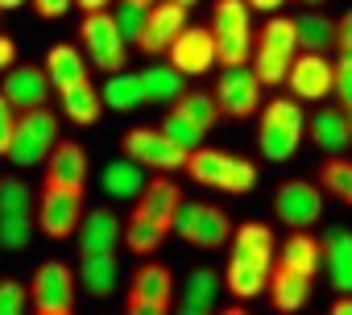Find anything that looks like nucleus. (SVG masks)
Instances as JSON below:
<instances>
[{"instance_id": "obj_1", "label": "nucleus", "mask_w": 352, "mask_h": 315, "mask_svg": "<svg viewBox=\"0 0 352 315\" xmlns=\"http://www.w3.org/2000/svg\"><path fill=\"white\" fill-rule=\"evenodd\" d=\"M183 171L199 183V187H212V191H224V195H249L257 187V166L249 158H236L228 149H187V162Z\"/></svg>"}, {"instance_id": "obj_2", "label": "nucleus", "mask_w": 352, "mask_h": 315, "mask_svg": "<svg viewBox=\"0 0 352 315\" xmlns=\"http://www.w3.org/2000/svg\"><path fill=\"white\" fill-rule=\"evenodd\" d=\"M307 137V116L294 100H270L257 120V145L270 162H290Z\"/></svg>"}, {"instance_id": "obj_3", "label": "nucleus", "mask_w": 352, "mask_h": 315, "mask_svg": "<svg viewBox=\"0 0 352 315\" xmlns=\"http://www.w3.org/2000/svg\"><path fill=\"white\" fill-rule=\"evenodd\" d=\"M208 30L216 38V63L220 67L249 63V54H253V25H249V5L245 0H216Z\"/></svg>"}, {"instance_id": "obj_4", "label": "nucleus", "mask_w": 352, "mask_h": 315, "mask_svg": "<svg viewBox=\"0 0 352 315\" xmlns=\"http://www.w3.org/2000/svg\"><path fill=\"white\" fill-rule=\"evenodd\" d=\"M170 232H179L187 245H199V249H220L228 237H232V216L216 204H204V199H183L179 212H174V224Z\"/></svg>"}, {"instance_id": "obj_5", "label": "nucleus", "mask_w": 352, "mask_h": 315, "mask_svg": "<svg viewBox=\"0 0 352 315\" xmlns=\"http://www.w3.org/2000/svg\"><path fill=\"white\" fill-rule=\"evenodd\" d=\"M34 241V191L21 179H0V249H30Z\"/></svg>"}, {"instance_id": "obj_6", "label": "nucleus", "mask_w": 352, "mask_h": 315, "mask_svg": "<svg viewBox=\"0 0 352 315\" xmlns=\"http://www.w3.org/2000/svg\"><path fill=\"white\" fill-rule=\"evenodd\" d=\"M54 141H58L54 112L46 104L42 108H25V112H17V129H13V141H9V158H13L17 166H42Z\"/></svg>"}, {"instance_id": "obj_7", "label": "nucleus", "mask_w": 352, "mask_h": 315, "mask_svg": "<svg viewBox=\"0 0 352 315\" xmlns=\"http://www.w3.org/2000/svg\"><path fill=\"white\" fill-rule=\"evenodd\" d=\"M25 286H30V307L38 315H71L75 311L79 278L67 261H42Z\"/></svg>"}, {"instance_id": "obj_8", "label": "nucleus", "mask_w": 352, "mask_h": 315, "mask_svg": "<svg viewBox=\"0 0 352 315\" xmlns=\"http://www.w3.org/2000/svg\"><path fill=\"white\" fill-rule=\"evenodd\" d=\"M79 42H83V50H87V58H91L100 71H108V75L129 63V42L120 38L116 17H112L108 9L83 13V21H79Z\"/></svg>"}, {"instance_id": "obj_9", "label": "nucleus", "mask_w": 352, "mask_h": 315, "mask_svg": "<svg viewBox=\"0 0 352 315\" xmlns=\"http://www.w3.org/2000/svg\"><path fill=\"white\" fill-rule=\"evenodd\" d=\"M174 307V274L162 261H141L133 282H129V298L124 311L129 315H166Z\"/></svg>"}, {"instance_id": "obj_10", "label": "nucleus", "mask_w": 352, "mask_h": 315, "mask_svg": "<svg viewBox=\"0 0 352 315\" xmlns=\"http://www.w3.org/2000/svg\"><path fill=\"white\" fill-rule=\"evenodd\" d=\"M79 216H83V195L79 191H63V187H46L42 183V195L34 199V228L42 237H50V241L75 237Z\"/></svg>"}, {"instance_id": "obj_11", "label": "nucleus", "mask_w": 352, "mask_h": 315, "mask_svg": "<svg viewBox=\"0 0 352 315\" xmlns=\"http://www.w3.org/2000/svg\"><path fill=\"white\" fill-rule=\"evenodd\" d=\"M120 149H124V158H133L137 166L166 171V175L170 171H183V162H187V149L174 137H166L162 124L157 129H129L124 141H120Z\"/></svg>"}, {"instance_id": "obj_12", "label": "nucleus", "mask_w": 352, "mask_h": 315, "mask_svg": "<svg viewBox=\"0 0 352 315\" xmlns=\"http://www.w3.org/2000/svg\"><path fill=\"white\" fill-rule=\"evenodd\" d=\"M212 100H216L220 116H232V120H249V116H257V108H261V83H257L253 67H249V63H241V67H224V75L216 79Z\"/></svg>"}, {"instance_id": "obj_13", "label": "nucleus", "mask_w": 352, "mask_h": 315, "mask_svg": "<svg viewBox=\"0 0 352 315\" xmlns=\"http://www.w3.org/2000/svg\"><path fill=\"white\" fill-rule=\"evenodd\" d=\"M187 25V5L179 0H153L145 9V21H141V34H137V50L141 54H166V46L183 34Z\"/></svg>"}, {"instance_id": "obj_14", "label": "nucleus", "mask_w": 352, "mask_h": 315, "mask_svg": "<svg viewBox=\"0 0 352 315\" xmlns=\"http://www.w3.org/2000/svg\"><path fill=\"white\" fill-rule=\"evenodd\" d=\"M274 212L282 224L290 228H311L319 216H323V187L319 183H302V179H290L274 191Z\"/></svg>"}, {"instance_id": "obj_15", "label": "nucleus", "mask_w": 352, "mask_h": 315, "mask_svg": "<svg viewBox=\"0 0 352 315\" xmlns=\"http://www.w3.org/2000/svg\"><path fill=\"white\" fill-rule=\"evenodd\" d=\"M166 54L179 75H208L216 67V38L208 25H183V34L166 46Z\"/></svg>"}, {"instance_id": "obj_16", "label": "nucleus", "mask_w": 352, "mask_h": 315, "mask_svg": "<svg viewBox=\"0 0 352 315\" xmlns=\"http://www.w3.org/2000/svg\"><path fill=\"white\" fill-rule=\"evenodd\" d=\"M87 171H91V158L79 141H54L46 153V187H63V191H87Z\"/></svg>"}, {"instance_id": "obj_17", "label": "nucleus", "mask_w": 352, "mask_h": 315, "mask_svg": "<svg viewBox=\"0 0 352 315\" xmlns=\"http://www.w3.org/2000/svg\"><path fill=\"white\" fill-rule=\"evenodd\" d=\"M179 204H183V187L174 183V179H166V175H162V179H149V183L137 191V199H133V220H145V224L170 232Z\"/></svg>"}, {"instance_id": "obj_18", "label": "nucleus", "mask_w": 352, "mask_h": 315, "mask_svg": "<svg viewBox=\"0 0 352 315\" xmlns=\"http://www.w3.org/2000/svg\"><path fill=\"white\" fill-rule=\"evenodd\" d=\"M0 96H5L17 112H25V108H42L46 96H50V79H46L42 67H30V63H21V67H5V83H0Z\"/></svg>"}, {"instance_id": "obj_19", "label": "nucleus", "mask_w": 352, "mask_h": 315, "mask_svg": "<svg viewBox=\"0 0 352 315\" xmlns=\"http://www.w3.org/2000/svg\"><path fill=\"white\" fill-rule=\"evenodd\" d=\"M286 83H290V91H294L298 100H323V96H331V63H327L323 54L302 50V54L290 58Z\"/></svg>"}, {"instance_id": "obj_20", "label": "nucleus", "mask_w": 352, "mask_h": 315, "mask_svg": "<svg viewBox=\"0 0 352 315\" xmlns=\"http://www.w3.org/2000/svg\"><path fill=\"white\" fill-rule=\"evenodd\" d=\"M75 232H79V253H116V245H120V220L108 208L79 216Z\"/></svg>"}, {"instance_id": "obj_21", "label": "nucleus", "mask_w": 352, "mask_h": 315, "mask_svg": "<svg viewBox=\"0 0 352 315\" xmlns=\"http://www.w3.org/2000/svg\"><path fill=\"white\" fill-rule=\"evenodd\" d=\"M42 71H46V79H50L54 91H67V87H75V83H87V58H83V50H75L71 42L50 46Z\"/></svg>"}, {"instance_id": "obj_22", "label": "nucleus", "mask_w": 352, "mask_h": 315, "mask_svg": "<svg viewBox=\"0 0 352 315\" xmlns=\"http://www.w3.org/2000/svg\"><path fill=\"white\" fill-rule=\"evenodd\" d=\"M265 290H270V298H274L278 311H298V307H307V298H311V278L274 261V265H270V278H265Z\"/></svg>"}, {"instance_id": "obj_23", "label": "nucleus", "mask_w": 352, "mask_h": 315, "mask_svg": "<svg viewBox=\"0 0 352 315\" xmlns=\"http://www.w3.org/2000/svg\"><path fill=\"white\" fill-rule=\"evenodd\" d=\"M278 265H286V270H298V274H307V278H315L319 274V265H323V241H315L307 228H294L290 237H286V245L278 249V257H274Z\"/></svg>"}, {"instance_id": "obj_24", "label": "nucleus", "mask_w": 352, "mask_h": 315, "mask_svg": "<svg viewBox=\"0 0 352 315\" xmlns=\"http://www.w3.org/2000/svg\"><path fill=\"white\" fill-rule=\"evenodd\" d=\"M323 265L331 274V286L340 294H352V232L348 228H331L323 237Z\"/></svg>"}, {"instance_id": "obj_25", "label": "nucleus", "mask_w": 352, "mask_h": 315, "mask_svg": "<svg viewBox=\"0 0 352 315\" xmlns=\"http://www.w3.org/2000/svg\"><path fill=\"white\" fill-rule=\"evenodd\" d=\"M116 278H120V265H116V253H83L79 261V282L91 298H108L116 290Z\"/></svg>"}, {"instance_id": "obj_26", "label": "nucleus", "mask_w": 352, "mask_h": 315, "mask_svg": "<svg viewBox=\"0 0 352 315\" xmlns=\"http://www.w3.org/2000/svg\"><path fill=\"white\" fill-rule=\"evenodd\" d=\"M58 96H63V112H67L71 124H79V129L100 124V116H104V100H100V87H91V79L67 87V91H58Z\"/></svg>"}, {"instance_id": "obj_27", "label": "nucleus", "mask_w": 352, "mask_h": 315, "mask_svg": "<svg viewBox=\"0 0 352 315\" xmlns=\"http://www.w3.org/2000/svg\"><path fill=\"white\" fill-rule=\"evenodd\" d=\"M170 116L187 120L191 129H199V133L208 137V133L216 129V120H220V108H216L212 91H183L179 100H170Z\"/></svg>"}, {"instance_id": "obj_28", "label": "nucleus", "mask_w": 352, "mask_h": 315, "mask_svg": "<svg viewBox=\"0 0 352 315\" xmlns=\"http://www.w3.org/2000/svg\"><path fill=\"white\" fill-rule=\"evenodd\" d=\"M265 278H270V265L249 261V257H241V253H232V257H228L224 286H228L241 303H245V298H253V294H261V290H265Z\"/></svg>"}, {"instance_id": "obj_29", "label": "nucleus", "mask_w": 352, "mask_h": 315, "mask_svg": "<svg viewBox=\"0 0 352 315\" xmlns=\"http://www.w3.org/2000/svg\"><path fill=\"white\" fill-rule=\"evenodd\" d=\"M307 133L311 141L323 149V153H340L348 149V120H344V108H323L307 120Z\"/></svg>"}, {"instance_id": "obj_30", "label": "nucleus", "mask_w": 352, "mask_h": 315, "mask_svg": "<svg viewBox=\"0 0 352 315\" xmlns=\"http://www.w3.org/2000/svg\"><path fill=\"white\" fill-rule=\"evenodd\" d=\"M100 100H104V108H116V112H129V108H137V104H145V87H141V75L137 71H112L108 75V83L100 87Z\"/></svg>"}, {"instance_id": "obj_31", "label": "nucleus", "mask_w": 352, "mask_h": 315, "mask_svg": "<svg viewBox=\"0 0 352 315\" xmlns=\"http://www.w3.org/2000/svg\"><path fill=\"white\" fill-rule=\"evenodd\" d=\"M232 253H241L249 261H261V265H274L278 245H274V232L265 224H241L232 232Z\"/></svg>"}, {"instance_id": "obj_32", "label": "nucleus", "mask_w": 352, "mask_h": 315, "mask_svg": "<svg viewBox=\"0 0 352 315\" xmlns=\"http://www.w3.org/2000/svg\"><path fill=\"white\" fill-rule=\"evenodd\" d=\"M100 183H104V191L112 199H137V191L145 187V175H141V166L133 162V158H116V162L104 166Z\"/></svg>"}, {"instance_id": "obj_33", "label": "nucleus", "mask_w": 352, "mask_h": 315, "mask_svg": "<svg viewBox=\"0 0 352 315\" xmlns=\"http://www.w3.org/2000/svg\"><path fill=\"white\" fill-rule=\"evenodd\" d=\"M216 270H208V265H199V270H191V278H187V286H183V311L187 315H204V311H216Z\"/></svg>"}, {"instance_id": "obj_34", "label": "nucleus", "mask_w": 352, "mask_h": 315, "mask_svg": "<svg viewBox=\"0 0 352 315\" xmlns=\"http://www.w3.org/2000/svg\"><path fill=\"white\" fill-rule=\"evenodd\" d=\"M294 34H298V50L323 54L336 42V21L323 13H302V17H294Z\"/></svg>"}, {"instance_id": "obj_35", "label": "nucleus", "mask_w": 352, "mask_h": 315, "mask_svg": "<svg viewBox=\"0 0 352 315\" xmlns=\"http://www.w3.org/2000/svg\"><path fill=\"white\" fill-rule=\"evenodd\" d=\"M137 75H141V87H145V100L149 104H170V100L183 96V75L174 71L170 63L166 67H145Z\"/></svg>"}, {"instance_id": "obj_36", "label": "nucleus", "mask_w": 352, "mask_h": 315, "mask_svg": "<svg viewBox=\"0 0 352 315\" xmlns=\"http://www.w3.org/2000/svg\"><path fill=\"white\" fill-rule=\"evenodd\" d=\"M319 187L331 199L352 208V158H327V162L319 166Z\"/></svg>"}, {"instance_id": "obj_37", "label": "nucleus", "mask_w": 352, "mask_h": 315, "mask_svg": "<svg viewBox=\"0 0 352 315\" xmlns=\"http://www.w3.org/2000/svg\"><path fill=\"white\" fill-rule=\"evenodd\" d=\"M253 75L261 87H278L286 83V71H290V58L294 54H282V50H265V46H253Z\"/></svg>"}, {"instance_id": "obj_38", "label": "nucleus", "mask_w": 352, "mask_h": 315, "mask_svg": "<svg viewBox=\"0 0 352 315\" xmlns=\"http://www.w3.org/2000/svg\"><path fill=\"white\" fill-rule=\"evenodd\" d=\"M253 46H265V50H282V54H294L298 50V34H294V17H274L261 25V34H253Z\"/></svg>"}, {"instance_id": "obj_39", "label": "nucleus", "mask_w": 352, "mask_h": 315, "mask_svg": "<svg viewBox=\"0 0 352 315\" xmlns=\"http://www.w3.org/2000/svg\"><path fill=\"white\" fill-rule=\"evenodd\" d=\"M120 241L129 245V253H137V257H149V253H157V245L166 241V232L162 228H153V224H145V220H124L120 224Z\"/></svg>"}, {"instance_id": "obj_40", "label": "nucleus", "mask_w": 352, "mask_h": 315, "mask_svg": "<svg viewBox=\"0 0 352 315\" xmlns=\"http://www.w3.org/2000/svg\"><path fill=\"white\" fill-rule=\"evenodd\" d=\"M112 17H116V30H120V38L133 46V42H137V34H141V21H145V5H137V0H120Z\"/></svg>"}, {"instance_id": "obj_41", "label": "nucleus", "mask_w": 352, "mask_h": 315, "mask_svg": "<svg viewBox=\"0 0 352 315\" xmlns=\"http://www.w3.org/2000/svg\"><path fill=\"white\" fill-rule=\"evenodd\" d=\"M30 307V286L21 278H0V315H21Z\"/></svg>"}, {"instance_id": "obj_42", "label": "nucleus", "mask_w": 352, "mask_h": 315, "mask_svg": "<svg viewBox=\"0 0 352 315\" xmlns=\"http://www.w3.org/2000/svg\"><path fill=\"white\" fill-rule=\"evenodd\" d=\"M331 91H336L340 108H352V54H340L331 63Z\"/></svg>"}, {"instance_id": "obj_43", "label": "nucleus", "mask_w": 352, "mask_h": 315, "mask_svg": "<svg viewBox=\"0 0 352 315\" xmlns=\"http://www.w3.org/2000/svg\"><path fill=\"white\" fill-rule=\"evenodd\" d=\"M162 133H166V137H174V141H179L183 149H195V145H204V133H199V129H191L187 120L170 116V112H166V120H162Z\"/></svg>"}, {"instance_id": "obj_44", "label": "nucleus", "mask_w": 352, "mask_h": 315, "mask_svg": "<svg viewBox=\"0 0 352 315\" xmlns=\"http://www.w3.org/2000/svg\"><path fill=\"white\" fill-rule=\"evenodd\" d=\"M13 129H17V108L0 96V158H9V141H13Z\"/></svg>"}, {"instance_id": "obj_45", "label": "nucleus", "mask_w": 352, "mask_h": 315, "mask_svg": "<svg viewBox=\"0 0 352 315\" xmlns=\"http://www.w3.org/2000/svg\"><path fill=\"white\" fill-rule=\"evenodd\" d=\"M30 5L38 9V17H46V21H58V17H67V9L75 5V0H30Z\"/></svg>"}, {"instance_id": "obj_46", "label": "nucleus", "mask_w": 352, "mask_h": 315, "mask_svg": "<svg viewBox=\"0 0 352 315\" xmlns=\"http://www.w3.org/2000/svg\"><path fill=\"white\" fill-rule=\"evenodd\" d=\"M340 54H352V13H344L340 21H336V42H331Z\"/></svg>"}, {"instance_id": "obj_47", "label": "nucleus", "mask_w": 352, "mask_h": 315, "mask_svg": "<svg viewBox=\"0 0 352 315\" xmlns=\"http://www.w3.org/2000/svg\"><path fill=\"white\" fill-rule=\"evenodd\" d=\"M13 63H17V42L0 34V71H5V67H13Z\"/></svg>"}, {"instance_id": "obj_48", "label": "nucleus", "mask_w": 352, "mask_h": 315, "mask_svg": "<svg viewBox=\"0 0 352 315\" xmlns=\"http://www.w3.org/2000/svg\"><path fill=\"white\" fill-rule=\"evenodd\" d=\"M245 5H249V9H257V13H278L286 0H245Z\"/></svg>"}, {"instance_id": "obj_49", "label": "nucleus", "mask_w": 352, "mask_h": 315, "mask_svg": "<svg viewBox=\"0 0 352 315\" xmlns=\"http://www.w3.org/2000/svg\"><path fill=\"white\" fill-rule=\"evenodd\" d=\"M331 315H352V294H340V298L331 303Z\"/></svg>"}, {"instance_id": "obj_50", "label": "nucleus", "mask_w": 352, "mask_h": 315, "mask_svg": "<svg viewBox=\"0 0 352 315\" xmlns=\"http://www.w3.org/2000/svg\"><path fill=\"white\" fill-rule=\"evenodd\" d=\"M75 5H79L83 13H91V9H108V5H112V0H75Z\"/></svg>"}, {"instance_id": "obj_51", "label": "nucleus", "mask_w": 352, "mask_h": 315, "mask_svg": "<svg viewBox=\"0 0 352 315\" xmlns=\"http://www.w3.org/2000/svg\"><path fill=\"white\" fill-rule=\"evenodd\" d=\"M25 5V0H0V13H5V9H21Z\"/></svg>"}, {"instance_id": "obj_52", "label": "nucleus", "mask_w": 352, "mask_h": 315, "mask_svg": "<svg viewBox=\"0 0 352 315\" xmlns=\"http://www.w3.org/2000/svg\"><path fill=\"white\" fill-rule=\"evenodd\" d=\"M344 120H348V145H352V108H344Z\"/></svg>"}, {"instance_id": "obj_53", "label": "nucleus", "mask_w": 352, "mask_h": 315, "mask_svg": "<svg viewBox=\"0 0 352 315\" xmlns=\"http://www.w3.org/2000/svg\"><path fill=\"white\" fill-rule=\"evenodd\" d=\"M294 5H307V9H319V5H323V0H294Z\"/></svg>"}, {"instance_id": "obj_54", "label": "nucleus", "mask_w": 352, "mask_h": 315, "mask_svg": "<svg viewBox=\"0 0 352 315\" xmlns=\"http://www.w3.org/2000/svg\"><path fill=\"white\" fill-rule=\"evenodd\" d=\"M179 5H187V9H191V5H199V0H179Z\"/></svg>"}, {"instance_id": "obj_55", "label": "nucleus", "mask_w": 352, "mask_h": 315, "mask_svg": "<svg viewBox=\"0 0 352 315\" xmlns=\"http://www.w3.org/2000/svg\"><path fill=\"white\" fill-rule=\"evenodd\" d=\"M137 5H145V9H149V5H153V0H137Z\"/></svg>"}]
</instances>
